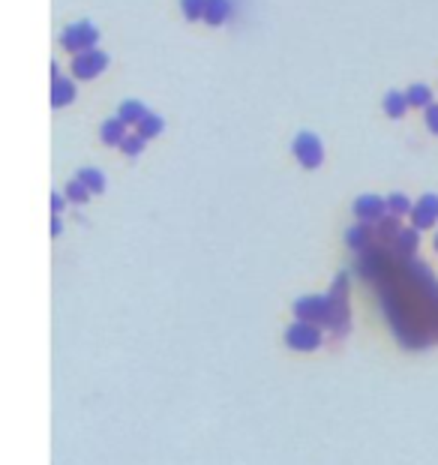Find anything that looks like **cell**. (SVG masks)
Returning <instances> with one entry per match:
<instances>
[{"instance_id":"cell-23","label":"cell","mask_w":438,"mask_h":465,"mask_svg":"<svg viewBox=\"0 0 438 465\" xmlns=\"http://www.w3.org/2000/svg\"><path fill=\"white\" fill-rule=\"evenodd\" d=\"M52 207H54V213H60V210H64V198H60V195H52Z\"/></svg>"},{"instance_id":"cell-8","label":"cell","mask_w":438,"mask_h":465,"mask_svg":"<svg viewBox=\"0 0 438 465\" xmlns=\"http://www.w3.org/2000/svg\"><path fill=\"white\" fill-rule=\"evenodd\" d=\"M411 219H415V229H432L438 222V195H423L415 210H411Z\"/></svg>"},{"instance_id":"cell-19","label":"cell","mask_w":438,"mask_h":465,"mask_svg":"<svg viewBox=\"0 0 438 465\" xmlns=\"http://www.w3.org/2000/svg\"><path fill=\"white\" fill-rule=\"evenodd\" d=\"M144 142H147L144 135H127L120 142V150H123V154H129V156H139L142 150H144Z\"/></svg>"},{"instance_id":"cell-14","label":"cell","mask_w":438,"mask_h":465,"mask_svg":"<svg viewBox=\"0 0 438 465\" xmlns=\"http://www.w3.org/2000/svg\"><path fill=\"white\" fill-rule=\"evenodd\" d=\"M135 127H139V135H144V138H154V135H159L162 132V117H156V115H147L135 123Z\"/></svg>"},{"instance_id":"cell-24","label":"cell","mask_w":438,"mask_h":465,"mask_svg":"<svg viewBox=\"0 0 438 465\" xmlns=\"http://www.w3.org/2000/svg\"><path fill=\"white\" fill-rule=\"evenodd\" d=\"M52 234H54V237L60 234V219H57V217H54V222H52Z\"/></svg>"},{"instance_id":"cell-15","label":"cell","mask_w":438,"mask_h":465,"mask_svg":"<svg viewBox=\"0 0 438 465\" xmlns=\"http://www.w3.org/2000/svg\"><path fill=\"white\" fill-rule=\"evenodd\" d=\"M405 96H408V103H411V105H423V108H427V105H430V99H432V91H430L427 84H411Z\"/></svg>"},{"instance_id":"cell-6","label":"cell","mask_w":438,"mask_h":465,"mask_svg":"<svg viewBox=\"0 0 438 465\" xmlns=\"http://www.w3.org/2000/svg\"><path fill=\"white\" fill-rule=\"evenodd\" d=\"M294 156L300 159V166H304V168H318L321 159H324V150H321L318 135L300 132V135L294 138Z\"/></svg>"},{"instance_id":"cell-13","label":"cell","mask_w":438,"mask_h":465,"mask_svg":"<svg viewBox=\"0 0 438 465\" xmlns=\"http://www.w3.org/2000/svg\"><path fill=\"white\" fill-rule=\"evenodd\" d=\"M225 16H229V0H207V6H204L207 24H222Z\"/></svg>"},{"instance_id":"cell-17","label":"cell","mask_w":438,"mask_h":465,"mask_svg":"<svg viewBox=\"0 0 438 465\" xmlns=\"http://www.w3.org/2000/svg\"><path fill=\"white\" fill-rule=\"evenodd\" d=\"M144 115H147V111H144V105H142V103H123L117 117H120L123 123H139Z\"/></svg>"},{"instance_id":"cell-20","label":"cell","mask_w":438,"mask_h":465,"mask_svg":"<svg viewBox=\"0 0 438 465\" xmlns=\"http://www.w3.org/2000/svg\"><path fill=\"white\" fill-rule=\"evenodd\" d=\"M183 4V16L195 21V18H204V6H207V0H180Z\"/></svg>"},{"instance_id":"cell-12","label":"cell","mask_w":438,"mask_h":465,"mask_svg":"<svg viewBox=\"0 0 438 465\" xmlns=\"http://www.w3.org/2000/svg\"><path fill=\"white\" fill-rule=\"evenodd\" d=\"M123 127H127V123H123L120 117L108 120L105 127H103V142H105V144H120L123 138H127V130H123Z\"/></svg>"},{"instance_id":"cell-16","label":"cell","mask_w":438,"mask_h":465,"mask_svg":"<svg viewBox=\"0 0 438 465\" xmlns=\"http://www.w3.org/2000/svg\"><path fill=\"white\" fill-rule=\"evenodd\" d=\"M79 180H81L91 193H103V190H105V178H103L99 171H93V168H84V171L79 174Z\"/></svg>"},{"instance_id":"cell-11","label":"cell","mask_w":438,"mask_h":465,"mask_svg":"<svg viewBox=\"0 0 438 465\" xmlns=\"http://www.w3.org/2000/svg\"><path fill=\"white\" fill-rule=\"evenodd\" d=\"M408 105H411V103H408L405 93H396V91H393V93L384 96V111H387L391 117H403L405 111H408Z\"/></svg>"},{"instance_id":"cell-5","label":"cell","mask_w":438,"mask_h":465,"mask_svg":"<svg viewBox=\"0 0 438 465\" xmlns=\"http://www.w3.org/2000/svg\"><path fill=\"white\" fill-rule=\"evenodd\" d=\"M108 67V57L105 52H99V48H87V52H79L72 60V75L75 79H93Z\"/></svg>"},{"instance_id":"cell-3","label":"cell","mask_w":438,"mask_h":465,"mask_svg":"<svg viewBox=\"0 0 438 465\" xmlns=\"http://www.w3.org/2000/svg\"><path fill=\"white\" fill-rule=\"evenodd\" d=\"M285 343H289L294 351H316L321 345V328L312 321H300L292 324L289 331H285Z\"/></svg>"},{"instance_id":"cell-7","label":"cell","mask_w":438,"mask_h":465,"mask_svg":"<svg viewBox=\"0 0 438 465\" xmlns=\"http://www.w3.org/2000/svg\"><path fill=\"white\" fill-rule=\"evenodd\" d=\"M384 210H391V207H387V201L379 198V195H360L355 201V217L360 222H381Z\"/></svg>"},{"instance_id":"cell-1","label":"cell","mask_w":438,"mask_h":465,"mask_svg":"<svg viewBox=\"0 0 438 465\" xmlns=\"http://www.w3.org/2000/svg\"><path fill=\"white\" fill-rule=\"evenodd\" d=\"M357 273L379 285L399 343L408 348L438 343V280L423 261L396 258L387 243H375L360 253Z\"/></svg>"},{"instance_id":"cell-9","label":"cell","mask_w":438,"mask_h":465,"mask_svg":"<svg viewBox=\"0 0 438 465\" xmlns=\"http://www.w3.org/2000/svg\"><path fill=\"white\" fill-rule=\"evenodd\" d=\"M387 246H391V253L396 258H411V253L417 249V229H403Z\"/></svg>"},{"instance_id":"cell-18","label":"cell","mask_w":438,"mask_h":465,"mask_svg":"<svg viewBox=\"0 0 438 465\" xmlns=\"http://www.w3.org/2000/svg\"><path fill=\"white\" fill-rule=\"evenodd\" d=\"M387 207H391L393 217H405V213L415 210V205H411L405 195H391V198H387Z\"/></svg>"},{"instance_id":"cell-10","label":"cell","mask_w":438,"mask_h":465,"mask_svg":"<svg viewBox=\"0 0 438 465\" xmlns=\"http://www.w3.org/2000/svg\"><path fill=\"white\" fill-rule=\"evenodd\" d=\"M75 99V84L69 79H60V75H54V84H52V103L60 108Z\"/></svg>"},{"instance_id":"cell-25","label":"cell","mask_w":438,"mask_h":465,"mask_svg":"<svg viewBox=\"0 0 438 465\" xmlns=\"http://www.w3.org/2000/svg\"><path fill=\"white\" fill-rule=\"evenodd\" d=\"M435 249H438V234H435Z\"/></svg>"},{"instance_id":"cell-4","label":"cell","mask_w":438,"mask_h":465,"mask_svg":"<svg viewBox=\"0 0 438 465\" xmlns=\"http://www.w3.org/2000/svg\"><path fill=\"white\" fill-rule=\"evenodd\" d=\"M99 40V30L93 28L91 21H79L72 24V28L64 30V36H60V42H64L67 52H87V48H93Z\"/></svg>"},{"instance_id":"cell-21","label":"cell","mask_w":438,"mask_h":465,"mask_svg":"<svg viewBox=\"0 0 438 465\" xmlns=\"http://www.w3.org/2000/svg\"><path fill=\"white\" fill-rule=\"evenodd\" d=\"M67 195H69L72 201H87V198H91V190H87V186H84L81 180H69Z\"/></svg>"},{"instance_id":"cell-22","label":"cell","mask_w":438,"mask_h":465,"mask_svg":"<svg viewBox=\"0 0 438 465\" xmlns=\"http://www.w3.org/2000/svg\"><path fill=\"white\" fill-rule=\"evenodd\" d=\"M427 127L438 135V105H427Z\"/></svg>"},{"instance_id":"cell-2","label":"cell","mask_w":438,"mask_h":465,"mask_svg":"<svg viewBox=\"0 0 438 465\" xmlns=\"http://www.w3.org/2000/svg\"><path fill=\"white\" fill-rule=\"evenodd\" d=\"M345 276L333 282V292L330 294H309V297H300L294 304V316L300 321H312L318 328H330L336 331V336H345L348 333V288H345Z\"/></svg>"}]
</instances>
